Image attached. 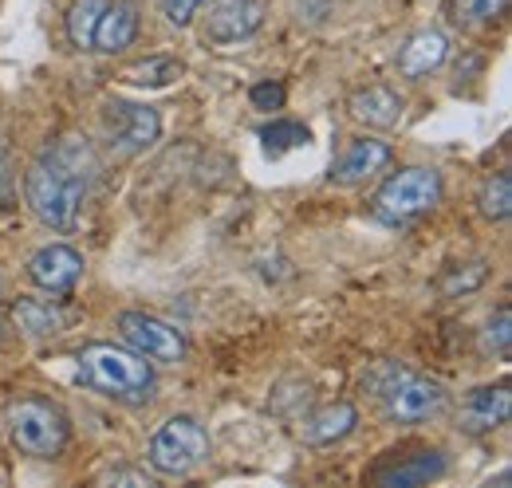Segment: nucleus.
I'll list each match as a JSON object with an SVG mask.
<instances>
[{
	"label": "nucleus",
	"instance_id": "20e7f679",
	"mask_svg": "<svg viewBox=\"0 0 512 488\" xmlns=\"http://www.w3.org/2000/svg\"><path fill=\"white\" fill-rule=\"evenodd\" d=\"M438 201H442V174L430 166H406V170L386 178L371 209L386 225H402V221L430 213Z\"/></svg>",
	"mask_w": 512,
	"mask_h": 488
},
{
	"label": "nucleus",
	"instance_id": "f03ea898",
	"mask_svg": "<svg viewBox=\"0 0 512 488\" xmlns=\"http://www.w3.org/2000/svg\"><path fill=\"white\" fill-rule=\"evenodd\" d=\"M75 363H79V382L99 390V394H111L123 402H146L154 390V366L134 347L91 343L75 355Z\"/></svg>",
	"mask_w": 512,
	"mask_h": 488
},
{
	"label": "nucleus",
	"instance_id": "f257e3e1",
	"mask_svg": "<svg viewBox=\"0 0 512 488\" xmlns=\"http://www.w3.org/2000/svg\"><path fill=\"white\" fill-rule=\"evenodd\" d=\"M95 174H99V162H95L91 142L79 134H60L52 146H44L36 154V162L24 174L28 209L48 229L71 233L79 225V213H83V201H87Z\"/></svg>",
	"mask_w": 512,
	"mask_h": 488
},
{
	"label": "nucleus",
	"instance_id": "4be33fe9",
	"mask_svg": "<svg viewBox=\"0 0 512 488\" xmlns=\"http://www.w3.org/2000/svg\"><path fill=\"white\" fill-rule=\"evenodd\" d=\"M446 12L453 24L477 28V24H493L509 12V0H446Z\"/></svg>",
	"mask_w": 512,
	"mask_h": 488
},
{
	"label": "nucleus",
	"instance_id": "423d86ee",
	"mask_svg": "<svg viewBox=\"0 0 512 488\" xmlns=\"http://www.w3.org/2000/svg\"><path fill=\"white\" fill-rule=\"evenodd\" d=\"M379 398H383L386 422H394V426H418V422H430V418H438L446 410L449 390L438 378H422V374L398 370L386 382V390Z\"/></svg>",
	"mask_w": 512,
	"mask_h": 488
},
{
	"label": "nucleus",
	"instance_id": "c85d7f7f",
	"mask_svg": "<svg viewBox=\"0 0 512 488\" xmlns=\"http://www.w3.org/2000/svg\"><path fill=\"white\" fill-rule=\"evenodd\" d=\"M99 485H134V488H150V477L138 473V469H111L99 477Z\"/></svg>",
	"mask_w": 512,
	"mask_h": 488
},
{
	"label": "nucleus",
	"instance_id": "2eb2a0df",
	"mask_svg": "<svg viewBox=\"0 0 512 488\" xmlns=\"http://www.w3.org/2000/svg\"><path fill=\"white\" fill-rule=\"evenodd\" d=\"M138 40V4L134 0H111L95 24L91 48L103 56H119Z\"/></svg>",
	"mask_w": 512,
	"mask_h": 488
},
{
	"label": "nucleus",
	"instance_id": "6e6552de",
	"mask_svg": "<svg viewBox=\"0 0 512 488\" xmlns=\"http://www.w3.org/2000/svg\"><path fill=\"white\" fill-rule=\"evenodd\" d=\"M119 331L127 339V347H134L142 359L150 363H162V366H178L186 363L190 355V343L178 327H170L166 319L158 315H146V311H123L119 315Z\"/></svg>",
	"mask_w": 512,
	"mask_h": 488
},
{
	"label": "nucleus",
	"instance_id": "0eeeda50",
	"mask_svg": "<svg viewBox=\"0 0 512 488\" xmlns=\"http://www.w3.org/2000/svg\"><path fill=\"white\" fill-rule=\"evenodd\" d=\"M103 122H107V138H111V150L119 158H138L146 154L158 134H162V119L154 107L146 103H127V99H107L103 103Z\"/></svg>",
	"mask_w": 512,
	"mask_h": 488
},
{
	"label": "nucleus",
	"instance_id": "393cba45",
	"mask_svg": "<svg viewBox=\"0 0 512 488\" xmlns=\"http://www.w3.org/2000/svg\"><path fill=\"white\" fill-rule=\"evenodd\" d=\"M485 347H489L493 355L509 359V351H512V307L509 304H501L493 311V319H489V327H485Z\"/></svg>",
	"mask_w": 512,
	"mask_h": 488
},
{
	"label": "nucleus",
	"instance_id": "9d476101",
	"mask_svg": "<svg viewBox=\"0 0 512 488\" xmlns=\"http://www.w3.org/2000/svg\"><path fill=\"white\" fill-rule=\"evenodd\" d=\"M83 276V256L67 244H48L28 260V280L52 296H67Z\"/></svg>",
	"mask_w": 512,
	"mask_h": 488
},
{
	"label": "nucleus",
	"instance_id": "412c9836",
	"mask_svg": "<svg viewBox=\"0 0 512 488\" xmlns=\"http://www.w3.org/2000/svg\"><path fill=\"white\" fill-rule=\"evenodd\" d=\"M477 205L489 221H505L512 213V178L509 170H497L481 182V193H477Z\"/></svg>",
	"mask_w": 512,
	"mask_h": 488
},
{
	"label": "nucleus",
	"instance_id": "f3484780",
	"mask_svg": "<svg viewBox=\"0 0 512 488\" xmlns=\"http://www.w3.org/2000/svg\"><path fill=\"white\" fill-rule=\"evenodd\" d=\"M355 426H359L355 406H351V402H331V406H323V410H316V414H308V418H304V426H300V441L323 449V445L343 441Z\"/></svg>",
	"mask_w": 512,
	"mask_h": 488
},
{
	"label": "nucleus",
	"instance_id": "dca6fc26",
	"mask_svg": "<svg viewBox=\"0 0 512 488\" xmlns=\"http://www.w3.org/2000/svg\"><path fill=\"white\" fill-rule=\"evenodd\" d=\"M347 111H351L359 122L375 126V130H390V126H398V122H402L406 103H402V95H398L394 87H386V83H371V87H359V91L347 99Z\"/></svg>",
	"mask_w": 512,
	"mask_h": 488
},
{
	"label": "nucleus",
	"instance_id": "f8f14e48",
	"mask_svg": "<svg viewBox=\"0 0 512 488\" xmlns=\"http://www.w3.org/2000/svg\"><path fill=\"white\" fill-rule=\"evenodd\" d=\"M446 477V457L438 449H418V453H406V457H394L390 465H379L371 473V481L383 488H414V485H430Z\"/></svg>",
	"mask_w": 512,
	"mask_h": 488
},
{
	"label": "nucleus",
	"instance_id": "ddd939ff",
	"mask_svg": "<svg viewBox=\"0 0 512 488\" xmlns=\"http://www.w3.org/2000/svg\"><path fill=\"white\" fill-rule=\"evenodd\" d=\"M449 56V40L446 32H438V28H422V32H414V36H406V44L398 48V75L402 79H426V75H434Z\"/></svg>",
	"mask_w": 512,
	"mask_h": 488
},
{
	"label": "nucleus",
	"instance_id": "7ed1b4c3",
	"mask_svg": "<svg viewBox=\"0 0 512 488\" xmlns=\"http://www.w3.org/2000/svg\"><path fill=\"white\" fill-rule=\"evenodd\" d=\"M4 429H8L12 449L24 457H36V461H56L67 449V437H71L64 410L48 398H36V394L16 398L8 406Z\"/></svg>",
	"mask_w": 512,
	"mask_h": 488
},
{
	"label": "nucleus",
	"instance_id": "a878e982",
	"mask_svg": "<svg viewBox=\"0 0 512 488\" xmlns=\"http://www.w3.org/2000/svg\"><path fill=\"white\" fill-rule=\"evenodd\" d=\"M249 99H253L256 111H280L284 107V83L264 79V83H256L253 91H249Z\"/></svg>",
	"mask_w": 512,
	"mask_h": 488
},
{
	"label": "nucleus",
	"instance_id": "1a4fd4ad",
	"mask_svg": "<svg viewBox=\"0 0 512 488\" xmlns=\"http://www.w3.org/2000/svg\"><path fill=\"white\" fill-rule=\"evenodd\" d=\"M268 0H213L205 12V40L209 44H237L260 32Z\"/></svg>",
	"mask_w": 512,
	"mask_h": 488
},
{
	"label": "nucleus",
	"instance_id": "a211bd4d",
	"mask_svg": "<svg viewBox=\"0 0 512 488\" xmlns=\"http://www.w3.org/2000/svg\"><path fill=\"white\" fill-rule=\"evenodd\" d=\"M8 315H12V323H16L28 339H56V335L64 331V315H60L56 307L40 304V300H28V296L12 300Z\"/></svg>",
	"mask_w": 512,
	"mask_h": 488
},
{
	"label": "nucleus",
	"instance_id": "cd10ccee",
	"mask_svg": "<svg viewBox=\"0 0 512 488\" xmlns=\"http://www.w3.org/2000/svg\"><path fill=\"white\" fill-rule=\"evenodd\" d=\"M197 8H201V0H162L166 20H170V24H178V28H186V24H190Z\"/></svg>",
	"mask_w": 512,
	"mask_h": 488
},
{
	"label": "nucleus",
	"instance_id": "5701e85b",
	"mask_svg": "<svg viewBox=\"0 0 512 488\" xmlns=\"http://www.w3.org/2000/svg\"><path fill=\"white\" fill-rule=\"evenodd\" d=\"M489 280V264L485 260H473V264H457V268H449L446 276L438 280V292L442 296H465V292H473V288H481Z\"/></svg>",
	"mask_w": 512,
	"mask_h": 488
},
{
	"label": "nucleus",
	"instance_id": "bb28decb",
	"mask_svg": "<svg viewBox=\"0 0 512 488\" xmlns=\"http://www.w3.org/2000/svg\"><path fill=\"white\" fill-rule=\"evenodd\" d=\"M12 205H16V166L8 146L0 142V209H12Z\"/></svg>",
	"mask_w": 512,
	"mask_h": 488
},
{
	"label": "nucleus",
	"instance_id": "4468645a",
	"mask_svg": "<svg viewBox=\"0 0 512 488\" xmlns=\"http://www.w3.org/2000/svg\"><path fill=\"white\" fill-rule=\"evenodd\" d=\"M386 166H390V146H386V142H379V138H355V142L343 150V158L335 162L331 182L363 185V182H371L375 174H383Z\"/></svg>",
	"mask_w": 512,
	"mask_h": 488
},
{
	"label": "nucleus",
	"instance_id": "39448f33",
	"mask_svg": "<svg viewBox=\"0 0 512 488\" xmlns=\"http://www.w3.org/2000/svg\"><path fill=\"white\" fill-rule=\"evenodd\" d=\"M205 457H209V437H205L201 422L190 414H178V418L162 422L158 433L150 437V445H146V465L162 477H186Z\"/></svg>",
	"mask_w": 512,
	"mask_h": 488
},
{
	"label": "nucleus",
	"instance_id": "b1692460",
	"mask_svg": "<svg viewBox=\"0 0 512 488\" xmlns=\"http://www.w3.org/2000/svg\"><path fill=\"white\" fill-rule=\"evenodd\" d=\"M260 138H264L268 154H284V150H292V146H304L312 134H308V126H300V122L276 119L260 130Z\"/></svg>",
	"mask_w": 512,
	"mask_h": 488
},
{
	"label": "nucleus",
	"instance_id": "9b49d317",
	"mask_svg": "<svg viewBox=\"0 0 512 488\" xmlns=\"http://www.w3.org/2000/svg\"><path fill=\"white\" fill-rule=\"evenodd\" d=\"M512 414V394L509 382H497V386H477L465 394L461 402V414H457V426L465 433H493L509 422Z\"/></svg>",
	"mask_w": 512,
	"mask_h": 488
},
{
	"label": "nucleus",
	"instance_id": "6ab92c4d",
	"mask_svg": "<svg viewBox=\"0 0 512 488\" xmlns=\"http://www.w3.org/2000/svg\"><path fill=\"white\" fill-rule=\"evenodd\" d=\"M182 75H186V63L174 60V56H146V60L130 63L127 71H123L127 83H134V87H150V91L170 87V83L182 79Z\"/></svg>",
	"mask_w": 512,
	"mask_h": 488
},
{
	"label": "nucleus",
	"instance_id": "aec40b11",
	"mask_svg": "<svg viewBox=\"0 0 512 488\" xmlns=\"http://www.w3.org/2000/svg\"><path fill=\"white\" fill-rule=\"evenodd\" d=\"M107 4H111V0H71L64 24H67V40H71L75 48H91L95 24H99V16H103Z\"/></svg>",
	"mask_w": 512,
	"mask_h": 488
}]
</instances>
